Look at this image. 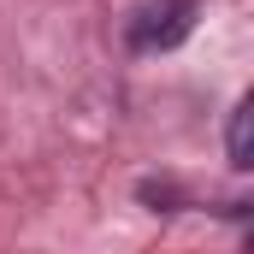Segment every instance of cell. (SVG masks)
Returning a JSON list of instances; mask_svg holds the SVG:
<instances>
[{
	"instance_id": "1",
	"label": "cell",
	"mask_w": 254,
	"mask_h": 254,
	"mask_svg": "<svg viewBox=\"0 0 254 254\" xmlns=\"http://www.w3.org/2000/svg\"><path fill=\"white\" fill-rule=\"evenodd\" d=\"M195 12H201V0H148V6L130 18V48H136V54H166V48H178L195 30Z\"/></svg>"
},
{
	"instance_id": "2",
	"label": "cell",
	"mask_w": 254,
	"mask_h": 254,
	"mask_svg": "<svg viewBox=\"0 0 254 254\" xmlns=\"http://www.w3.org/2000/svg\"><path fill=\"white\" fill-rule=\"evenodd\" d=\"M225 160H231V172H254V101H249V95L231 107V125H225Z\"/></svg>"
}]
</instances>
